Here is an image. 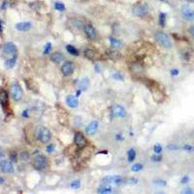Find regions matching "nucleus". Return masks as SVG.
<instances>
[{
	"label": "nucleus",
	"instance_id": "nucleus-13",
	"mask_svg": "<svg viewBox=\"0 0 194 194\" xmlns=\"http://www.w3.org/2000/svg\"><path fill=\"white\" fill-rule=\"evenodd\" d=\"M102 181L105 184H121L123 181V179L121 177H118V176H108V177H105V178L102 179Z\"/></svg>",
	"mask_w": 194,
	"mask_h": 194
},
{
	"label": "nucleus",
	"instance_id": "nucleus-25",
	"mask_svg": "<svg viewBox=\"0 0 194 194\" xmlns=\"http://www.w3.org/2000/svg\"><path fill=\"white\" fill-rule=\"evenodd\" d=\"M127 156H128V160L130 162H132L133 160L135 159V156H136V151L135 150H133V148H131V150L128 151V152H127Z\"/></svg>",
	"mask_w": 194,
	"mask_h": 194
},
{
	"label": "nucleus",
	"instance_id": "nucleus-20",
	"mask_svg": "<svg viewBox=\"0 0 194 194\" xmlns=\"http://www.w3.org/2000/svg\"><path fill=\"white\" fill-rule=\"evenodd\" d=\"M16 56H14V57H11V58H7L5 62H4V65H5V68L11 69L16 65Z\"/></svg>",
	"mask_w": 194,
	"mask_h": 194
},
{
	"label": "nucleus",
	"instance_id": "nucleus-24",
	"mask_svg": "<svg viewBox=\"0 0 194 194\" xmlns=\"http://www.w3.org/2000/svg\"><path fill=\"white\" fill-rule=\"evenodd\" d=\"M110 42H111V45H112V46L114 48H115V49H118V48L121 47V43L119 42L118 39L114 38V37H111V38H110Z\"/></svg>",
	"mask_w": 194,
	"mask_h": 194
},
{
	"label": "nucleus",
	"instance_id": "nucleus-37",
	"mask_svg": "<svg viewBox=\"0 0 194 194\" xmlns=\"http://www.w3.org/2000/svg\"><path fill=\"white\" fill-rule=\"evenodd\" d=\"M171 73H172V76H177L179 74V70H177V69H173L172 71H171Z\"/></svg>",
	"mask_w": 194,
	"mask_h": 194
},
{
	"label": "nucleus",
	"instance_id": "nucleus-21",
	"mask_svg": "<svg viewBox=\"0 0 194 194\" xmlns=\"http://www.w3.org/2000/svg\"><path fill=\"white\" fill-rule=\"evenodd\" d=\"M112 187H110V185H107V184H104V185H101L100 187L98 188L97 192L98 193H103V194H106V193H112Z\"/></svg>",
	"mask_w": 194,
	"mask_h": 194
},
{
	"label": "nucleus",
	"instance_id": "nucleus-16",
	"mask_svg": "<svg viewBox=\"0 0 194 194\" xmlns=\"http://www.w3.org/2000/svg\"><path fill=\"white\" fill-rule=\"evenodd\" d=\"M98 128V122L96 121H93L89 123V124L86 126V128H85V131H86V133L89 134V135H92L94 134L96 132Z\"/></svg>",
	"mask_w": 194,
	"mask_h": 194
},
{
	"label": "nucleus",
	"instance_id": "nucleus-7",
	"mask_svg": "<svg viewBox=\"0 0 194 194\" xmlns=\"http://www.w3.org/2000/svg\"><path fill=\"white\" fill-rule=\"evenodd\" d=\"M111 115L113 118H124L126 115V110L122 106L114 105L111 108Z\"/></svg>",
	"mask_w": 194,
	"mask_h": 194
},
{
	"label": "nucleus",
	"instance_id": "nucleus-15",
	"mask_svg": "<svg viewBox=\"0 0 194 194\" xmlns=\"http://www.w3.org/2000/svg\"><path fill=\"white\" fill-rule=\"evenodd\" d=\"M66 104L71 108H77L78 105H79V101H78V98L76 96L73 95H68L66 97Z\"/></svg>",
	"mask_w": 194,
	"mask_h": 194
},
{
	"label": "nucleus",
	"instance_id": "nucleus-28",
	"mask_svg": "<svg viewBox=\"0 0 194 194\" xmlns=\"http://www.w3.org/2000/svg\"><path fill=\"white\" fill-rule=\"evenodd\" d=\"M143 169V165L140 164V163H136L133 165V167H132V171L134 172H138V171H141Z\"/></svg>",
	"mask_w": 194,
	"mask_h": 194
},
{
	"label": "nucleus",
	"instance_id": "nucleus-14",
	"mask_svg": "<svg viewBox=\"0 0 194 194\" xmlns=\"http://www.w3.org/2000/svg\"><path fill=\"white\" fill-rule=\"evenodd\" d=\"M16 29L19 31H28L29 29H31L32 24L29 22H18L15 25Z\"/></svg>",
	"mask_w": 194,
	"mask_h": 194
},
{
	"label": "nucleus",
	"instance_id": "nucleus-27",
	"mask_svg": "<svg viewBox=\"0 0 194 194\" xmlns=\"http://www.w3.org/2000/svg\"><path fill=\"white\" fill-rule=\"evenodd\" d=\"M159 23H160V25H161L162 27L165 26V23H166V16H165V14H160L159 16Z\"/></svg>",
	"mask_w": 194,
	"mask_h": 194
},
{
	"label": "nucleus",
	"instance_id": "nucleus-12",
	"mask_svg": "<svg viewBox=\"0 0 194 194\" xmlns=\"http://www.w3.org/2000/svg\"><path fill=\"white\" fill-rule=\"evenodd\" d=\"M85 32L86 37H88V38L90 39V40H94L96 38V36H97L96 30L94 29V27L91 25V24H85Z\"/></svg>",
	"mask_w": 194,
	"mask_h": 194
},
{
	"label": "nucleus",
	"instance_id": "nucleus-32",
	"mask_svg": "<svg viewBox=\"0 0 194 194\" xmlns=\"http://www.w3.org/2000/svg\"><path fill=\"white\" fill-rule=\"evenodd\" d=\"M154 184H157V185H161V187H165V185H166V181H155Z\"/></svg>",
	"mask_w": 194,
	"mask_h": 194
},
{
	"label": "nucleus",
	"instance_id": "nucleus-5",
	"mask_svg": "<svg viewBox=\"0 0 194 194\" xmlns=\"http://www.w3.org/2000/svg\"><path fill=\"white\" fill-rule=\"evenodd\" d=\"M11 96L15 101H19L22 99L23 91L19 84H14L11 86Z\"/></svg>",
	"mask_w": 194,
	"mask_h": 194
},
{
	"label": "nucleus",
	"instance_id": "nucleus-35",
	"mask_svg": "<svg viewBox=\"0 0 194 194\" xmlns=\"http://www.w3.org/2000/svg\"><path fill=\"white\" fill-rule=\"evenodd\" d=\"M189 181V178L187 176H185V177H184L183 179H181V184H187Z\"/></svg>",
	"mask_w": 194,
	"mask_h": 194
},
{
	"label": "nucleus",
	"instance_id": "nucleus-36",
	"mask_svg": "<svg viewBox=\"0 0 194 194\" xmlns=\"http://www.w3.org/2000/svg\"><path fill=\"white\" fill-rule=\"evenodd\" d=\"M152 160H154V161H160V160H161V156H160V155L152 156Z\"/></svg>",
	"mask_w": 194,
	"mask_h": 194
},
{
	"label": "nucleus",
	"instance_id": "nucleus-40",
	"mask_svg": "<svg viewBox=\"0 0 194 194\" xmlns=\"http://www.w3.org/2000/svg\"><path fill=\"white\" fill-rule=\"evenodd\" d=\"M189 33H190V35L194 38V26H191L189 28Z\"/></svg>",
	"mask_w": 194,
	"mask_h": 194
},
{
	"label": "nucleus",
	"instance_id": "nucleus-4",
	"mask_svg": "<svg viewBox=\"0 0 194 194\" xmlns=\"http://www.w3.org/2000/svg\"><path fill=\"white\" fill-rule=\"evenodd\" d=\"M155 40L157 41V43H159L162 47L164 48H171L172 43L171 40L169 38V36L167 34H165L163 32H157L155 34Z\"/></svg>",
	"mask_w": 194,
	"mask_h": 194
},
{
	"label": "nucleus",
	"instance_id": "nucleus-26",
	"mask_svg": "<svg viewBox=\"0 0 194 194\" xmlns=\"http://www.w3.org/2000/svg\"><path fill=\"white\" fill-rule=\"evenodd\" d=\"M55 8L56 10H58V11H64L65 10V6H64V4L62 2H59V1H57L55 3Z\"/></svg>",
	"mask_w": 194,
	"mask_h": 194
},
{
	"label": "nucleus",
	"instance_id": "nucleus-41",
	"mask_svg": "<svg viewBox=\"0 0 194 194\" xmlns=\"http://www.w3.org/2000/svg\"><path fill=\"white\" fill-rule=\"evenodd\" d=\"M114 78H115V79H118V80L119 79L121 81H122V80H123V78H122L121 75H114Z\"/></svg>",
	"mask_w": 194,
	"mask_h": 194
},
{
	"label": "nucleus",
	"instance_id": "nucleus-2",
	"mask_svg": "<svg viewBox=\"0 0 194 194\" xmlns=\"http://www.w3.org/2000/svg\"><path fill=\"white\" fill-rule=\"evenodd\" d=\"M2 51H3V55H6L7 57L9 56V58L16 56V53H18V49H16V46L12 42H7V43L4 44Z\"/></svg>",
	"mask_w": 194,
	"mask_h": 194
},
{
	"label": "nucleus",
	"instance_id": "nucleus-9",
	"mask_svg": "<svg viewBox=\"0 0 194 194\" xmlns=\"http://www.w3.org/2000/svg\"><path fill=\"white\" fill-rule=\"evenodd\" d=\"M74 143H75V145L79 148H84L86 147V145H88V142H86V140L84 137V135L80 133V132H77V133L75 134Z\"/></svg>",
	"mask_w": 194,
	"mask_h": 194
},
{
	"label": "nucleus",
	"instance_id": "nucleus-43",
	"mask_svg": "<svg viewBox=\"0 0 194 194\" xmlns=\"http://www.w3.org/2000/svg\"><path fill=\"white\" fill-rule=\"evenodd\" d=\"M3 30V27H2V22H1V20H0V32H2Z\"/></svg>",
	"mask_w": 194,
	"mask_h": 194
},
{
	"label": "nucleus",
	"instance_id": "nucleus-29",
	"mask_svg": "<svg viewBox=\"0 0 194 194\" xmlns=\"http://www.w3.org/2000/svg\"><path fill=\"white\" fill-rule=\"evenodd\" d=\"M81 187V183H80V181H74L71 183V187L74 188V189H78V188H80Z\"/></svg>",
	"mask_w": 194,
	"mask_h": 194
},
{
	"label": "nucleus",
	"instance_id": "nucleus-45",
	"mask_svg": "<svg viewBox=\"0 0 194 194\" xmlns=\"http://www.w3.org/2000/svg\"><path fill=\"white\" fill-rule=\"evenodd\" d=\"M0 181H1V184H2V183H3V181H4V180H3L2 178H0Z\"/></svg>",
	"mask_w": 194,
	"mask_h": 194
},
{
	"label": "nucleus",
	"instance_id": "nucleus-38",
	"mask_svg": "<svg viewBox=\"0 0 194 194\" xmlns=\"http://www.w3.org/2000/svg\"><path fill=\"white\" fill-rule=\"evenodd\" d=\"M183 193H193V191H192V189H190V188H185L183 190Z\"/></svg>",
	"mask_w": 194,
	"mask_h": 194
},
{
	"label": "nucleus",
	"instance_id": "nucleus-10",
	"mask_svg": "<svg viewBox=\"0 0 194 194\" xmlns=\"http://www.w3.org/2000/svg\"><path fill=\"white\" fill-rule=\"evenodd\" d=\"M74 63L71 62V61H65L63 63V65L61 66V71H62L64 76H70L71 74L74 72Z\"/></svg>",
	"mask_w": 194,
	"mask_h": 194
},
{
	"label": "nucleus",
	"instance_id": "nucleus-19",
	"mask_svg": "<svg viewBox=\"0 0 194 194\" xmlns=\"http://www.w3.org/2000/svg\"><path fill=\"white\" fill-rule=\"evenodd\" d=\"M51 59L55 63H59L64 59V56L62 53H60V52H55L51 55Z\"/></svg>",
	"mask_w": 194,
	"mask_h": 194
},
{
	"label": "nucleus",
	"instance_id": "nucleus-22",
	"mask_svg": "<svg viewBox=\"0 0 194 194\" xmlns=\"http://www.w3.org/2000/svg\"><path fill=\"white\" fill-rule=\"evenodd\" d=\"M88 84H89V80L88 79V78H84V79L80 82L79 86L82 90H86L88 88Z\"/></svg>",
	"mask_w": 194,
	"mask_h": 194
},
{
	"label": "nucleus",
	"instance_id": "nucleus-33",
	"mask_svg": "<svg viewBox=\"0 0 194 194\" xmlns=\"http://www.w3.org/2000/svg\"><path fill=\"white\" fill-rule=\"evenodd\" d=\"M184 150L187 151H194V148L191 147V146H189V145H185L184 147Z\"/></svg>",
	"mask_w": 194,
	"mask_h": 194
},
{
	"label": "nucleus",
	"instance_id": "nucleus-8",
	"mask_svg": "<svg viewBox=\"0 0 194 194\" xmlns=\"http://www.w3.org/2000/svg\"><path fill=\"white\" fill-rule=\"evenodd\" d=\"M0 169L3 173H6V174H11L14 172V167L12 162L5 159L0 160Z\"/></svg>",
	"mask_w": 194,
	"mask_h": 194
},
{
	"label": "nucleus",
	"instance_id": "nucleus-17",
	"mask_svg": "<svg viewBox=\"0 0 194 194\" xmlns=\"http://www.w3.org/2000/svg\"><path fill=\"white\" fill-rule=\"evenodd\" d=\"M0 103L1 105L5 108L6 106H8V103H9V96H8V93L3 89H0Z\"/></svg>",
	"mask_w": 194,
	"mask_h": 194
},
{
	"label": "nucleus",
	"instance_id": "nucleus-3",
	"mask_svg": "<svg viewBox=\"0 0 194 194\" xmlns=\"http://www.w3.org/2000/svg\"><path fill=\"white\" fill-rule=\"evenodd\" d=\"M47 164H48L47 157L42 154L36 155L35 157L33 158V161H32L33 167H34L36 170H43V169L47 167Z\"/></svg>",
	"mask_w": 194,
	"mask_h": 194
},
{
	"label": "nucleus",
	"instance_id": "nucleus-30",
	"mask_svg": "<svg viewBox=\"0 0 194 194\" xmlns=\"http://www.w3.org/2000/svg\"><path fill=\"white\" fill-rule=\"evenodd\" d=\"M51 49H52V44H51V43H48V44L46 45V47H45L44 55H48V53H49V52H51Z\"/></svg>",
	"mask_w": 194,
	"mask_h": 194
},
{
	"label": "nucleus",
	"instance_id": "nucleus-44",
	"mask_svg": "<svg viewBox=\"0 0 194 194\" xmlns=\"http://www.w3.org/2000/svg\"><path fill=\"white\" fill-rule=\"evenodd\" d=\"M96 70H97V72H99V65H96Z\"/></svg>",
	"mask_w": 194,
	"mask_h": 194
},
{
	"label": "nucleus",
	"instance_id": "nucleus-31",
	"mask_svg": "<svg viewBox=\"0 0 194 194\" xmlns=\"http://www.w3.org/2000/svg\"><path fill=\"white\" fill-rule=\"evenodd\" d=\"M154 152H155V154H160V152L162 151V148H161V146L159 145V144H157V145H155V146H154Z\"/></svg>",
	"mask_w": 194,
	"mask_h": 194
},
{
	"label": "nucleus",
	"instance_id": "nucleus-23",
	"mask_svg": "<svg viewBox=\"0 0 194 194\" xmlns=\"http://www.w3.org/2000/svg\"><path fill=\"white\" fill-rule=\"evenodd\" d=\"M66 49H67V52L70 53V55H80L79 51H78V49L75 47L71 46V45H68V46L66 47Z\"/></svg>",
	"mask_w": 194,
	"mask_h": 194
},
{
	"label": "nucleus",
	"instance_id": "nucleus-39",
	"mask_svg": "<svg viewBox=\"0 0 194 194\" xmlns=\"http://www.w3.org/2000/svg\"><path fill=\"white\" fill-rule=\"evenodd\" d=\"M22 157L23 160H26L28 158V154H27V152H23V154H22Z\"/></svg>",
	"mask_w": 194,
	"mask_h": 194
},
{
	"label": "nucleus",
	"instance_id": "nucleus-11",
	"mask_svg": "<svg viewBox=\"0 0 194 194\" xmlns=\"http://www.w3.org/2000/svg\"><path fill=\"white\" fill-rule=\"evenodd\" d=\"M181 14L187 20H194V10L188 6L181 7Z\"/></svg>",
	"mask_w": 194,
	"mask_h": 194
},
{
	"label": "nucleus",
	"instance_id": "nucleus-6",
	"mask_svg": "<svg viewBox=\"0 0 194 194\" xmlns=\"http://www.w3.org/2000/svg\"><path fill=\"white\" fill-rule=\"evenodd\" d=\"M148 7L145 3H138L133 7V14L138 16H144L148 14Z\"/></svg>",
	"mask_w": 194,
	"mask_h": 194
},
{
	"label": "nucleus",
	"instance_id": "nucleus-34",
	"mask_svg": "<svg viewBox=\"0 0 194 194\" xmlns=\"http://www.w3.org/2000/svg\"><path fill=\"white\" fill-rule=\"evenodd\" d=\"M53 150H55V145H49L47 147V151L48 152H52Z\"/></svg>",
	"mask_w": 194,
	"mask_h": 194
},
{
	"label": "nucleus",
	"instance_id": "nucleus-42",
	"mask_svg": "<svg viewBox=\"0 0 194 194\" xmlns=\"http://www.w3.org/2000/svg\"><path fill=\"white\" fill-rule=\"evenodd\" d=\"M168 148H169V150H177V148H178V147H177V146H172V145H171V146L168 147Z\"/></svg>",
	"mask_w": 194,
	"mask_h": 194
},
{
	"label": "nucleus",
	"instance_id": "nucleus-1",
	"mask_svg": "<svg viewBox=\"0 0 194 194\" xmlns=\"http://www.w3.org/2000/svg\"><path fill=\"white\" fill-rule=\"evenodd\" d=\"M36 136L37 139L39 140L41 143L47 144L51 141L52 139V134L49 130L45 126H39L36 130Z\"/></svg>",
	"mask_w": 194,
	"mask_h": 194
},
{
	"label": "nucleus",
	"instance_id": "nucleus-46",
	"mask_svg": "<svg viewBox=\"0 0 194 194\" xmlns=\"http://www.w3.org/2000/svg\"><path fill=\"white\" fill-rule=\"evenodd\" d=\"M187 1H188V2H194V0H187Z\"/></svg>",
	"mask_w": 194,
	"mask_h": 194
},
{
	"label": "nucleus",
	"instance_id": "nucleus-18",
	"mask_svg": "<svg viewBox=\"0 0 194 194\" xmlns=\"http://www.w3.org/2000/svg\"><path fill=\"white\" fill-rule=\"evenodd\" d=\"M85 55L86 58H88V59H97V53L95 51H93V49H86L85 51Z\"/></svg>",
	"mask_w": 194,
	"mask_h": 194
}]
</instances>
